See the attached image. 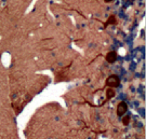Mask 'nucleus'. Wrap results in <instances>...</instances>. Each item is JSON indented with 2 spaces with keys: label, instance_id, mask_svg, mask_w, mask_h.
<instances>
[{
  "label": "nucleus",
  "instance_id": "f257e3e1",
  "mask_svg": "<svg viewBox=\"0 0 146 139\" xmlns=\"http://www.w3.org/2000/svg\"><path fill=\"white\" fill-rule=\"evenodd\" d=\"M105 84H106V86H108V88H118L120 84V79L118 76H116V74H111L110 77L106 79V81H105Z\"/></svg>",
  "mask_w": 146,
  "mask_h": 139
},
{
  "label": "nucleus",
  "instance_id": "f03ea898",
  "mask_svg": "<svg viewBox=\"0 0 146 139\" xmlns=\"http://www.w3.org/2000/svg\"><path fill=\"white\" fill-rule=\"evenodd\" d=\"M127 110H128V105L125 101H121L117 106V115L118 117H122L127 112Z\"/></svg>",
  "mask_w": 146,
  "mask_h": 139
},
{
  "label": "nucleus",
  "instance_id": "7ed1b4c3",
  "mask_svg": "<svg viewBox=\"0 0 146 139\" xmlns=\"http://www.w3.org/2000/svg\"><path fill=\"white\" fill-rule=\"evenodd\" d=\"M105 59H106V62L110 63V64H114L117 61V52L115 51L108 52L106 54V56H105Z\"/></svg>",
  "mask_w": 146,
  "mask_h": 139
},
{
  "label": "nucleus",
  "instance_id": "20e7f679",
  "mask_svg": "<svg viewBox=\"0 0 146 139\" xmlns=\"http://www.w3.org/2000/svg\"><path fill=\"white\" fill-rule=\"evenodd\" d=\"M115 95H116V92L113 88H108L106 90V100H110L111 98H114Z\"/></svg>",
  "mask_w": 146,
  "mask_h": 139
},
{
  "label": "nucleus",
  "instance_id": "39448f33",
  "mask_svg": "<svg viewBox=\"0 0 146 139\" xmlns=\"http://www.w3.org/2000/svg\"><path fill=\"white\" fill-rule=\"evenodd\" d=\"M118 22H117V18H116V16L115 15H110L108 18H107V21L105 22V24L104 26L106 27V26H108V25H116Z\"/></svg>",
  "mask_w": 146,
  "mask_h": 139
},
{
  "label": "nucleus",
  "instance_id": "423d86ee",
  "mask_svg": "<svg viewBox=\"0 0 146 139\" xmlns=\"http://www.w3.org/2000/svg\"><path fill=\"white\" fill-rule=\"evenodd\" d=\"M129 123H130V117H129V115L123 117V119H122V124H123L125 126H127Z\"/></svg>",
  "mask_w": 146,
  "mask_h": 139
},
{
  "label": "nucleus",
  "instance_id": "0eeeda50",
  "mask_svg": "<svg viewBox=\"0 0 146 139\" xmlns=\"http://www.w3.org/2000/svg\"><path fill=\"white\" fill-rule=\"evenodd\" d=\"M105 2H110V1H113V0H104Z\"/></svg>",
  "mask_w": 146,
  "mask_h": 139
}]
</instances>
